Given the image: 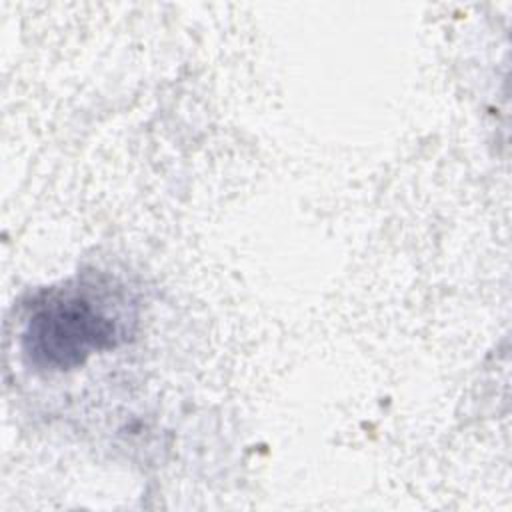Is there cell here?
<instances>
[{
  "mask_svg": "<svg viewBox=\"0 0 512 512\" xmlns=\"http://www.w3.org/2000/svg\"><path fill=\"white\" fill-rule=\"evenodd\" d=\"M128 336V304L106 286L58 288L32 304L22 350L42 370H70Z\"/></svg>",
  "mask_w": 512,
  "mask_h": 512,
  "instance_id": "6da1fadb",
  "label": "cell"
}]
</instances>
